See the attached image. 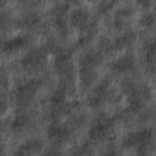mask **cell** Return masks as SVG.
<instances>
[{
    "label": "cell",
    "instance_id": "6da1fadb",
    "mask_svg": "<svg viewBox=\"0 0 156 156\" xmlns=\"http://www.w3.org/2000/svg\"><path fill=\"white\" fill-rule=\"evenodd\" d=\"M46 65V52L41 48L29 50L21 60V66L27 71H38Z\"/></svg>",
    "mask_w": 156,
    "mask_h": 156
},
{
    "label": "cell",
    "instance_id": "7a4b0ae2",
    "mask_svg": "<svg viewBox=\"0 0 156 156\" xmlns=\"http://www.w3.org/2000/svg\"><path fill=\"white\" fill-rule=\"evenodd\" d=\"M113 123H115V119L112 117H108V116H100L98 117L90 129H89V135L91 139H95V140H101V139H105L107 135H110L112 128H113Z\"/></svg>",
    "mask_w": 156,
    "mask_h": 156
},
{
    "label": "cell",
    "instance_id": "3957f363",
    "mask_svg": "<svg viewBox=\"0 0 156 156\" xmlns=\"http://www.w3.org/2000/svg\"><path fill=\"white\" fill-rule=\"evenodd\" d=\"M41 82L39 79H29L27 82L21 83L15 89V98L18 104H28L33 96L37 94Z\"/></svg>",
    "mask_w": 156,
    "mask_h": 156
},
{
    "label": "cell",
    "instance_id": "277c9868",
    "mask_svg": "<svg viewBox=\"0 0 156 156\" xmlns=\"http://www.w3.org/2000/svg\"><path fill=\"white\" fill-rule=\"evenodd\" d=\"M154 135V130L151 128H144V129H139L135 132H130L128 133L124 138H123V146L124 147H133V146H143L145 144H149L152 139Z\"/></svg>",
    "mask_w": 156,
    "mask_h": 156
},
{
    "label": "cell",
    "instance_id": "5b68a950",
    "mask_svg": "<svg viewBox=\"0 0 156 156\" xmlns=\"http://www.w3.org/2000/svg\"><path fill=\"white\" fill-rule=\"evenodd\" d=\"M112 95L113 94L108 88V82L104 80L90 91V94L87 98V102L91 107H98L106 100H110Z\"/></svg>",
    "mask_w": 156,
    "mask_h": 156
},
{
    "label": "cell",
    "instance_id": "8992f818",
    "mask_svg": "<svg viewBox=\"0 0 156 156\" xmlns=\"http://www.w3.org/2000/svg\"><path fill=\"white\" fill-rule=\"evenodd\" d=\"M71 56H72V54L69 51H60L55 58V67H56L57 72L61 76H63L65 78H68V76L71 77V73L73 71Z\"/></svg>",
    "mask_w": 156,
    "mask_h": 156
},
{
    "label": "cell",
    "instance_id": "52a82bcc",
    "mask_svg": "<svg viewBox=\"0 0 156 156\" xmlns=\"http://www.w3.org/2000/svg\"><path fill=\"white\" fill-rule=\"evenodd\" d=\"M69 21L74 27L84 29L90 23L88 10L85 7H76V9H73L71 11V15H69Z\"/></svg>",
    "mask_w": 156,
    "mask_h": 156
},
{
    "label": "cell",
    "instance_id": "ba28073f",
    "mask_svg": "<svg viewBox=\"0 0 156 156\" xmlns=\"http://www.w3.org/2000/svg\"><path fill=\"white\" fill-rule=\"evenodd\" d=\"M135 66V60L132 54H126L122 55L121 57L113 60L111 62V68L115 72H127L132 71Z\"/></svg>",
    "mask_w": 156,
    "mask_h": 156
},
{
    "label": "cell",
    "instance_id": "9c48e42d",
    "mask_svg": "<svg viewBox=\"0 0 156 156\" xmlns=\"http://www.w3.org/2000/svg\"><path fill=\"white\" fill-rule=\"evenodd\" d=\"M135 37L136 35H135L134 32L127 30V32L122 33L121 35H118L117 38H115V40L108 44V49H111V50H121V49H124V48L129 46L134 41Z\"/></svg>",
    "mask_w": 156,
    "mask_h": 156
},
{
    "label": "cell",
    "instance_id": "30bf717a",
    "mask_svg": "<svg viewBox=\"0 0 156 156\" xmlns=\"http://www.w3.org/2000/svg\"><path fill=\"white\" fill-rule=\"evenodd\" d=\"M28 41V38L26 35H17L13 38H9L2 41L1 44V51L2 52H13L17 49L24 46Z\"/></svg>",
    "mask_w": 156,
    "mask_h": 156
},
{
    "label": "cell",
    "instance_id": "8fae6325",
    "mask_svg": "<svg viewBox=\"0 0 156 156\" xmlns=\"http://www.w3.org/2000/svg\"><path fill=\"white\" fill-rule=\"evenodd\" d=\"M102 61V55L98 50H90L85 52L79 61L80 67H89V68H95L98 65H100Z\"/></svg>",
    "mask_w": 156,
    "mask_h": 156
},
{
    "label": "cell",
    "instance_id": "7c38bea8",
    "mask_svg": "<svg viewBox=\"0 0 156 156\" xmlns=\"http://www.w3.org/2000/svg\"><path fill=\"white\" fill-rule=\"evenodd\" d=\"M48 136L55 141H63L69 136V129L58 123H54L48 128Z\"/></svg>",
    "mask_w": 156,
    "mask_h": 156
},
{
    "label": "cell",
    "instance_id": "4fadbf2b",
    "mask_svg": "<svg viewBox=\"0 0 156 156\" xmlns=\"http://www.w3.org/2000/svg\"><path fill=\"white\" fill-rule=\"evenodd\" d=\"M41 145L43 144L39 139H30V140L26 141L23 145H21L16 156H30V155L38 152L41 149Z\"/></svg>",
    "mask_w": 156,
    "mask_h": 156
},
{
    "label": "cell",
    "instance_id": "5bb4252c",
    "mask_svg": "<svg viewBox=\"0 0 156 156\" xmlns=\"http://www.w3.org/2000/svg\"><path fill=\"white\" fill-rule=\"evenodd\" d=\"M96 71L95 68H89V67H80L79 69V78L82 82L83 87H90L96 78Z\"/></svg>",
    "mask_w": 156,
    "mask_h": 156
},
{
    "label": "cell",
    "instance_id": "9a60e30c",
    "mask_svg": "<svg viewBox=\"0 0 156 156\" xmlns=\"http://www.w3.org/2000/svg\"><path fill=\"white\" fill-rule=\"evenodd\" d=\"M39 16L38 13L35 12H29V13H26L24 16H22L21 18H18L17 21V26H21V27H24V28H28V27H33L34 24H37L39 22Z\"/></svg>",
    "mask_w": 156,
    "mask_h": 156
},
{
    "label": "cell",
    "instance_id": "2e32d148",
    "mask_svg": "<svg viewBox=\"0 0 156 156\" xmlns=\"http://www.w3.org/2000/svg\"><path fill=\"white\" fill-rule=\"evenodd\" d=\"M145 57H146V63L152 69L154 63H155V41H154V39L149 40L145 44Z\"/></svg>",
    "mask_w": 156,
    "mask_h": 156
},
{
    "label": "cell",
    "instance_id": "e0dca14e",
    "mask_svg": "<svg viewBox=\"0 0 156 156\" xmlns=\"http://www.w3.org/2000/svg\"><path fill=\"white\" fill-rule=\"evenodd\" d=\"M28 124H29V118H28V116L18 115V116L12 121V129H13L15 132H20V130L24 129Z\"/></svg>",
    "mask_w": 156,
    "mask_h": 156
},
{
    "label": "cell",
    "instance_id": "ac0fdd59",
    "mask_svg": "<svg viewBox=\"0 0 156 156\" xmlns=\"http://www.w3.org/2000/svg\"><path fill=\"white\" fill-rule=\"evenodd\" d=\"M69 7V2H58L52 7V13L56 17H63Z\"/></svg>",
    "mask_w": 156,
    "mask_h": 156
},
{
    "label": "cell",
    "instance_id": "d6986e66",
    "mask_svg": "<svg viewBox=\"0 0 156 156\" xmlns=\"http://www.w3.org/2000/svg\"><path fill=\"white\" fill-rule=\"evenodd\" d=\"M140 23L144 27H151L155 23V13L154 12H147L146 15H144L140 20Z\"/></svg>",
    "mask_w": 156,
    "mask_h": 156
},
{
    "label": "cell",
    "instance_id": "ffe728a7",
    "mask_svg": "<svg viewBox=\"0 0 156 156\" xmlns=\"http://www.w3.org/2000/svg\"><path fill=\"white\" fill-rule=\"evenodd\" d=\"M9 87V79L4 69H0V93H5Z\"/></svg>",
    "mask_w": 156,
    "mask_h": 156
},
{
    "label": "cell",
    "instance_id": "44dd1931",
    "mask_svg": "<svg viewBox=\"0 0 156 156\" xmlns=\"http://www.w3.org/2000/svg\"><path fill=\"white\" fill-rule=\"evenodd\" d=\"M113 5H115V1L104 0V1H100V2H99L98 7H99V11H100V12H107Z\"/></svg>",
    "mask_w": 156,
    "mask_h": 156
},
{
    "label": "cell",
    "instance_id": "7402d4cb",
    "mask_svg": "<svg viewBox=\"0 0 156 156\" xmlns=\"http://www.w3.org/2000/svg\"><path fill=\"white\" fill-rule=\"evenodd\" d=\"M7 23H9V16L5 12L0 11V29L5 28L7 26Z\"/></svg>",
    "mask_w": 156,
    "mask_h": 156
},
{
    "label": "cell",
    "instance_id": "603a6c76",
    "mask_svg": "<svg viewBox=\"0 0 156 156\" xmlns=\"http://www.w3.org/2000/svg\"><path fill=\"white\" fill-rule=\"evenodd\" d=\"M84 121H85L84 115H78V116H76V117L72 119V123H73L74 126H80V124L84 123Z\"/></svg>",
    "mask_w": 156,
    "mask_h": 156
},
{
    "label": "cell",
    "instance_id": "cb8c5ba5",
    "mask_svg": "<svg viewBox=\"0 0 156 156\" xmlns=\"http://www.w3.org/2000/svg\"><path fill=\"white\" fill-rule=\"evenodd\" d=\"M7 110V105L4 101H0V116H2Z\"/></svg>",
    "mask_w": 156,
    "mask_h": 156
},
{
    "label": "cell",
    "instance_id": "d4e9b609",
    "mask_svg": "<svg viewBox=\"0 0 156 156\" xmlns=\"http://www.w3.org/2000/svg\"><path fill=\"white\" fill-rule=\"evenodd\" d=\"M138 4H139V5H143L144 7H149V6L151 5V1H150V0H146V1H145V0H140Z\"/></svg>",
    "mask_w": 156,
    "mask_h": 156
},
{
    "label": "cell",
    "instance_id": "484cf974",
    "mask_svg": "<svg viewBox=\"0 0 156 156\" xmlns=\"http://www.w3.org/2000/svg\"><path fill=\"white\" fill-rule=\"evenodd\" d=\"M104 156H117V151H116V150H113V149H111V150L106 151Z\"/></svg>",
    "mask_w": 156,
    "mask_h": 156
},
{
    "label": "cell",
    "instance_id": "4316f807",
    "mask_svg": "<svg viewBox=\"0 0 156 156\" xmlns=\"http://www.w3.org/2000/svg\"><path fill=\"white\" fill-rule=\"evenodd\" d=\"M5 4H6V2H5V1H0V7H1V6H4V5H5Z\"/></svg>",
    "mask_w": 156,
    "mask_h": 156
}]
</instances>
